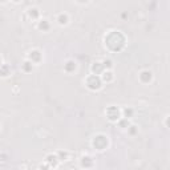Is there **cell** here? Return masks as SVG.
I'll return each mask as SVG.
<instances>
[{
    "label": "cell",
    "instance_id": "1",
    "mask_svg": "<svg viewBox=\"0 0 170 170\" xmlns=\"http://www.w3.org/2000/svg\"><path fill=\"white\" fill-rule=\"evenodd\" d=\"M59 24L60 25H65V24H68V15H66V13H61V15L59 16Z\"/></svg>",
    "mask_w": 170,
    "mask_h": 170
}]
</instances>
